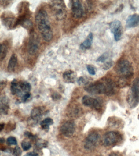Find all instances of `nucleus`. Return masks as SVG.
Returning a JSON list of instances; mask_svg holds the SVG:
<instances>
[{
  "instance_id": "nucleus-36",
  "label": "nucleus",
  "mask_w": 139,
  "mask_h": 156,
  "mask_svg": "<svg viewBox=\"0 0 139 156\" xmlns=\"http://www.w3.org/2000/svg\"><path fill=\"white\" fill-rule=\"evenodd\" d=\"M61 98V96L57 93H54L52 95V98L54 100H59Z\"/></svg>"
},
{
  "instance_id": "nucleus-35",
  "label": "nucleus",
  "mask_w": 139,
  "mask_h": 156,
  "mask_svg": "<svg viewBox=\"0 0 139 156\" xmlns=\"http://www.w3.org/2000/svg\"><path fill=\"white\" fill-rule=\"evenodd\" d=\"M24 135L26 137L28 138L29 139H31V140H34L36 138V136L35 135H33L31 133L28 131L25 132L24 133Z\"/></svg>"
},
{
  "instance_id": "nucleus-31",
  "label": "nucleus",
  "mask_w": 139,
  "mask_h": 156,
  "mask_svg": "<svg viewBox=\"0 0 139 156\" xmlns=\"http://www.w3.org/2000/svg\"><path fill=\"white\" fill-rule=\"evenodd\" d=\"M22 151L19 146H16L13 150V154L14 156H21L22 155Z\"/></svg>"
},
{
  "instance_id": "nucleus-16",
  "label": "nucleus",
  "mask_w": 139,
  "mask_h": 156,
  "mask_svg": "<svg viewBox=\"0 0 139 156\" xmlns=\"http://www.w3.org/2000/svg\"><path fill=\"white\" fill-rule=\"evenodd\" d=\"M11 91L13 95H17L19 96H22L24 95L19 88V82L15 79H14L11 82Z\"/></svg>"
},
{
  "instance_id": "nucleus-28",
  "label": "nucleus",
  "mask_w": 139,
  "mask_h": 156,
  "mask_svg": "<svg viewBox=\"0 0 139 156\" xmlns=\"http://www.w3.org/2000/svg\"><path fill=\"white\" fill-rule=\"evenodd\" d=\"M7 143L9 145H16L17 141L16 138L14 136H9L7 140Z\"/></svg>"
},
{
  "instance_id": "nucleus-32",
  "label": "nucleus",
  "mask_w": 139,
  "mask_h": 156,
  "mask_svg": "<svg viewBox=\"0 0 139 156\" xmlns=\"http://www.w3.org/2000/svg\"><path fill=\"white\" fill-rule=\"evenodd\" d=\"M88 71L90 74L92 75H94L96 74V71H95V68L92 65H88L86 66Z\"/></svg>"
},
{
  "instance_id": "nucleus-18",
  "label": "nucleus",
  "mask_w": 139,
  "mask_h": 156,
  "mask_svg": "<svg viewBox=\"0 0 139 156\" xmlns=\"http://www.w3.org/2000/svg\"><path fill=\"white\" fill-rule=\"evenodd\" d=\"M93 40V34L92 33H90L88 35L86 40L80 44V47L81 49L86 50L90 48L92 44Z\"/></svg>"
},
{
  "instance_id": "nucleus-39",
  "label": "nucleus",
  "mask_w": 139,
  "mask_h": 156,
  "mask_svg": "<svg viewBox=\"0 0 139 156\" xmlns=\"http://www.w3.org/2000/svg\"><path fill=\"white\" fill-rule=\"evenodd\" d=\"M4 123H3V124H1V125H0V130H1V132H2V130H3V129H4Z\"/></svg>"
},
{
  "instance_id": "nucleus-6",
  "label": "nucleus",
  "mask_w": 139,
  "mask_h": 156,
  "mask_svg": "<svg viewBox=\"0 0 139 156\" xmlns=\"http://www.w3.org/2000/svg\"><path fill=\"white\" fill-rule=\"evenodd\" d=\"M40 45V38L38 35L35 32L30 34L28 44V51L31 55H34L38 51Z\"/></svg>"
},
{
  "instance_id": "nucleus-17",
  "label": "nucleus",
  "mask_w": 139,
  "mask_h": 156,
  "mask_svg": "<svg viewBox=\"0 0 139 156\" xmlns=\"http://www.w3.org/2000/svg\"><path fill=\"white\" fill-rule=\"evenodd\" d=\"M18 58L16 55L13 54L9 58L8 62V69L9 72H14L15 70L17 63Z\"/></svg>"
},
{
  "instance_id": "nucleus-23",
  "label": "nucleus",
  "mask_w": 139,
  "mask_h": 156,
  "mask_svg": "<svg viewBox=\"0 0 139 156\" xmlns=\"http://www.w3.org/2000/svg\"><path fill=\"white\" fill-rule=\"evenodd\" d=\"M5 98H3V101H2V104L1 105V111L3 114H8V110L9 109V106L8 105L7 101H6Z\"/></svg>"
},
{
  "instance_id": "nucleus-1",
  "label": "nucleus",
  "mask_w": 139,
  "mask_h": 156,
  "mask_svg": "<svg viewBox=\"0 0 139 156\" xmlns=\"http://www.w3.org/2000/svg\"><path fill=\"white\" fill-rule=\"evenodd\" d=\"M114 83L109 79H102L94 83L87 84L85 87V91L92 94H105L112 96L115 92Z\"/></svg>"
},
{
  "instance_id": "nucleus-7",
  "label": "nucleus",
  "mask_w": 139,
  "mask_h": 156,
  "mask_svg": "<svg viewBox=\"0 0 139 156\" xmlns=\"http://www.w3.org/2000/svg\"><path fill=\"white\" fill-rule=\"evenodd\" d=\"M122 140L121 135L115 131H110L106 133L103 138V144L105 146H113Z\"/></svg>"
},
{
  "instance_id": "nucleus-30",
  "label": "nucleus",
  "mask_w": 139,
  "mask_h": 156,
  "mask_svg": "<svg viewBox=\"0 0 139 156\" xmlns=\"http://www.w3.org/2000/svg\"><path fill=\"white\" fill-rule=\"evenodd\" d=\"M114 64V62L112 61H108V62H106L103 65L102 68L104 70H108V69H110L111 68Z\"/></svg>"
},
{
  "instance_id": "nucleus-34",
  "label": "nucleus",
  "mask_w": 139,
  "mask_h": 156,
  "mask_svg": "<svg viewBox=\"0 0 139 156\" xmlns=\"http://www.w3.org/2000/svg\"><path fill=\"white\" fill-rule=\"evenodd\" d=\"M30 96H31V94H30V93H28L25 94H24L22 96V101L23 102H26V101H27V100L30 98Z\"/></svg>"
},
{
  "instance_id": "nucleus-42",
  "label": "nucleus",
  "mask_w": 139,
  "mask_h": 156,
  "mask_svg": "<svg viewBox=\"0 0 139 156\" xmlns=\"http://www.w3.org/2000/svg\"><path fill=\"white\" fill-rule=\"evenodd\" d=\"M138 119H139V115H138Z\"/></svg>"
},
{
  "instance_id": "nucleus-12",
  "label": "nucleus",
  "mask_w": 139,
  "mask_h": 156,
  "mask_svg": "<svg viewBox=\"0 0 139 156\" xmlns=\"http://www.w3.org/2000/svg\"><path fill=\"white\" fill-rule=\"evenodd\" d=\"M75 130V124L72 120H68L62 125L60 128L62 133L67 137L72 136Z\"/></svg>"
},
{
  "instance_id": "nucleus-15",
  "label": "nucleus",
  "mask_w": 139,
  "mask_h": 156,
  "mask_svg": "<svg viewBox=\"0 0 139 156\" xmlns=\"http://www.w3.org/2000/svg\"><path fill=\"white\" fill-rule=\"evenodd\" d=\"M44 113V111L42 107H35L31 112V117L34 120L38 121L41 119Z\"/></svg>"
},
{
  "instance_id": "nucleus-22",
  "label": "nucleus",
  "mask_w": 139,
  "mask_h": 156,
  "mask_svg": "<svg viewBox=\"0 0 139 156\" xmlns=\"http://www.w3.org/2000/svg\"><path fill=\"white\" fill-rule=\"evenodd\" d=\"M122 26L121 23L119 20H115L109 24V28L111 32L112 33L113 32L118 28Z\"/></svg>"
},
{
  "instance_id": "nucleus-14",
  "label": "nucleus",
  "mask_w": 139,
  "mask_h": 156,
  "mask_svg": "<svg viewBox=\"0 0 139 156\" xmlns=\"http://www.w3.org/2000/svg\"><path fill=\"white\" fill-rule=\"evenodd\" d=\"M63 77L65 82L74 83L76 80L77 74L74 71L69 70L64 72Z\"/></svg>"
},
{
  "instance_id": "nucleus-29",
  "label": "nucleus",
  "mask_w": 139,
  "mask_h": 156,
  "mask_svg": "<svg viewBox=\"0 0 139 156\" xmlns=\"http://www.w3.org/2000/svg\"><path fill=\"white\" fill-rule=\"evenodd\" d=\"M112 120H113V119L111 118ZM114 122H113L112 121L110 120L109 121V124H110L111 126H114L115 127H118V126H120L121 124H119V123H121L120 121L119 120V119H118V118H114Z\"/></svg>"
},
{
  "instance_id": "nucleus-11",
  "label": "nucleus",
  "mask_w": 139,
  "mask_h": 156,
  "mask_svg": "<svg viewBox=\"0 0 139 156\" xmlns=\"http://www.w3.org/2000/svg\"><path fill=\"white\" fill-rule=\"evenodd\" d=\"M71 2V13L73 16L76 18H81L83 15L84 10L81 1L74 0Z\"/></svg>"
},
{
  "instance_id": "nucleus-26",
  "label": "nucleus",
  "mask_w": 139,
  "mask_h": 156,
  "mask_svg": "<svg viewBox=\"0 0 139 156\" xmlns=\"http://www.w3.org/2000/svg\"><path fill=\"white\" fill-rule=\"evenodd\" d=\"M109 56V53L108 52H105L97 58V62L103 63V62H105L106 60L108 58Z\"/></svg>"
},
{
  "instance_id": "nucleus-19",
  "label": "nucleus",
  "mask_w": 139,
  "mask_h": 156,
  "mask_svg": "<svg viewBox=\"0 0 139 156\" xmlns=\"http://www.w3.org/2000/svg\"><path fill=\"white\" fill-rule=\"evenodd\" d=\"M19 87L20 91L24 94L30 92L31 90V85L30 83L26 81L20 82L19 83Z\"/></svg>"
},
{
  "instance_id": "nucleus-10",
  "label": "nucleus",
  "mask_w": 139,
  "mask_h": 156,
  "mask_svg": "<svg viewBox=\"0 0 139 156\" xmlns=\"http://www.w3.org/2000/svg\"><path fill=\"white\" fill-rule=\"evenodd\" d=\"M1 19L3 25L9 29H13L16 26L17 19L12 13L8 12L3 13Z\"/></svg>"
},
{
  "instance_id": "nucleus-8",
  "label": "nucleus",
  "mask_w": 139,
  "mask_h": 156,
  "mask_svg": "<svg viewBox=\"0 0 139 156\" xmlns=\"http://www.w3.org/2000/svg\"><path fill=\"white\" fill-rule=\"evenodd\" d=\"M100 139L101 136L98 133L93 132L89 134L85 140V148L88 150L93 149L98 144Z\"/></svg>"
},
{
  "instance_id": "nucleus-27",
  "label": "nucleus",
  "mask_w": 139,
  "mask_h": 156,
  "mask_svg": "<svg viewBox=\"0 0 139 156\" xmlns=\"http://www.w3.org/2000/svg\"><path fill=\"white\" fill-rule=\"evenodd\" d=\"M48 145V142L43 140H39L36 144V147L38 148L41 149L46 147Z\"/></svg>"
},
{
  "instance_id": "nucleus-2",
  "label": "nucleus",
  "mask_w": 139,
  "mask_h": 156,
  "mask_svg": "<svg viewBox=\"0 0 139 156\" xmlns=\"http://www.w3.org/2000/svg\"><path fill=\"white\" fill-rule=\"evenodd\" d=\"M35 22L38 28L46 41H50L53 37V33L50 23L47 12L44 9H41L36 13Z\"/></svg>"
},
{
  "instance_id": "nucleus-21",
  "label": "nucleus",
  "mask_w": 139,
  "mask_h": 156,
  "mask_svg": "<svg viewBox=\"0 0 139 156\" xmlns=\"http://www.w3.org/2000/svg\"><path fill=\"white\" fill-rule=\"evenodd\" d=\"M1 54H0V60L1 62L3 60L6 56L8 52V46L5 43L1 44Z\"/></svg>"
},
{
  "instance_id": "nucleus-33",
  "label": "nucleus",
  "mask_w": 139,
  "mask_h": 156,
  "mask_svg": "<svg viewBox=\"0 0 139 156\" xmlns=\"http://www.w3.org/2000/svg\"><path fill=\"white\" fill-rule=\"evenodd\" d=\"M78 83L79 85H87V83H86V79L83 77H80L77 80Z\"/></svg>"
},
{
  "instance_id": "nucleus-38",
  "label": "nucleus",
  "mask_w": 139,
  "mask_h": 156,
  "mask_svg": "<svg viewBox=\"0 0 139 156\" xmlns=\"http://www.w3.org/2000/svg\"><path fill=\"white\" fill-rule=\"evenodd\" d=\"M6 85V83L4 81H2L1 82V90H3V89L4 88V87H5Z\"/></svg>"
},
{
  "instance_id": "nucleus-20",
  "label": "nucleus",
  "mask_w": 139,
  "mask_h": 156,
  "mask_svg": "<svg viewBox=\"0 0 139 156\" xmlns=\"http://www.w3.org/2000/svg\"><path fill=\"white\" fill-rule=\"evenodd\" d=\"M53 124V119L47 118L44 119L41 122V125L42 129L46 131H48L49 129V126Z\"/></svg>"
},
{
  "instance_id": "nucleus-40",
  "label": "nucleus",
  "mask_w": 139,
  "mask_h": 156,
  "mask_svg": "<svg viewBox=\"0 0 139 156\" xmlns=\"http://www.w3.org/2000/svg\"><path fill=\"white\" fill-rule=\"evenodd\" d=\"M0 142H1V144L4 143L5 142L4 139L3 138H1V140H0Z\"/></svg>"
},
{
  "instance_id": "nucleus-3",
  "label": "nucleus",
  "mask_w": 139,
  "mask_h": 156,
  "mask_svg": "<svg viewBox=\"0 0 139 156\" xmlns=\"http://www.w3.org/2000/svg\"><path fill=\"white\" fill-rule=\"evenodd\" d=\"M49 5L52 13L57 20H63L66 18L67 7L64 1H49Z\"/></svg>"
},
{
  "instance_id": "nucleus-24",
  "label": "nucleus",
  "mask_w": 139,
  "mask_h": 156,
  "mask_svg": "<svg viewBox=\"0 0 139 156\" xmlns=\"http://www.w3.org/2000/svg\"><path fill=\"white\" fill-rule=\"evenodd\" d=\"M114 35V38L116 41H118L121 38L123 34V27H120L113 33Z\"/></svg>"
},
{
  "instance_id": "nucleus-5",
  "label": "nucleus",
  "mask_w": 139,
  "mask_h": 156,
  "mask_svg": "<svg viewBox=\"0 0 139 156\" xmlns=\"http://www.w3.org/2000/svg\"><path fill=\"white\" fill-rule=\"evenodd\" d=\"M127 102L131 108H134L139 104V78L133 82L130 92L128 94Z\"/></svg>"
},
{
  "instance_id": "nucleus-9",
  "label": "nucleus",
  "mask_w": 139,
  "mask_h": 156,
  "mask_svg": "<svg viewBox=\"0 0 139 156\" xmlns=\"http://www.w3.org/2000/svg\"><path fill=\"white\" fill-rule=\"evenodd\" d=\"M82 102L84 105L91 107L96 110H100L102 107V104L101 101L97 99L87 95L83 96Z\"/></svg>"
},
{
  "instance_id": "nucleus-13",
  "label": "nucleus",
  "mask_w": 139,
  "mask_h": 156,
  "mask_svg": "<svg viewBox=\"0 0 139 156\" xmlns=\"http://www.w3.org/2000/svg\"><path fill=\"white\" fill-rule=\"evenodd\" d=\"M126 26V27H135L139 26V15L133 14L129 16L127 18Z\"/></svg>"
},
{
  "instance_id": "nucleus-41",
  "label": "nucleus",
  "mask_w": 139,
  "mask_h": 156,
  "mask_svg": "<svg viewBox=\"0 0 139 156\" xmlns=\"http://www.w3.org/2000/svg\"><path fill=\"white\" fill-rule=\"evenodd\" d=\"M109 156H118L115 153H112Z\"/></svg>"
},
{
  "instance_id": "nucleus-4",
  "label": "nucleus",
  "mask_w": 139,
  "mask_h": 156,
  "mask_svg": "<svg viewBox=\"0 0 139 156\" xmlns=\"http://www.w3.org/2000/svg\"><path fill=\"white\" fill-rule=\"evenodd\" d=\"M116 72L122 79H128L133 76L134 69L131 63L127 60H122L116 66Z\"/></svg>"
},
{
  "instance_id": "nucleus-25",
  "label": "nucleus",
  "mask_w": 139,
  "mask_h": 156,
  "mask_svg": "<svg viewBox=\"0 0 139 156\" xmlns=\"http://www.w3.org/2000/svg\"><path fill=\"white\" fill-rule=\"evenodd\" d=\"M21 146L24 151H27L31 148V144L28 140H24L21 143Z\"/></svg>"
},
{
  "instance_id": "nucleus-37",
  "label": "nucleus",
  "mask_w": 139,
  "mask_h": 156,
  "mask_svg": "<svg viewBox=\"0 0 139 156\" xmlns=\"http://www.w3.org/2000/svg\"><path fill=\"white\" fill-rule=\"evenodd\" d=\"M24 156H39L37 153L35 152H28L24 155Z\"/></svg>"
}]
</instances>
